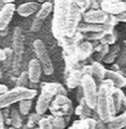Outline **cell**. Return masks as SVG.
I'll use <instances>...</instances> for the list:
<instances>
[{"mask_svg":"<svg viewBox=\"0 0 126 129\" xmlns=\"http://www.w3.org/2000/svg\"><path fill=\"white\" fill-rule=\"evenodd\" d=\"M57 95H66L67 92L66 88L59 83H44L41 85V93L36 101L35 105V113L39 116H43L49 109L50 103L52 102Z\"/></svg>","mask_w":126,"mask_h":129,"instance_id":"1","label":"cell"},{"mask_svg":"<svg viewBox=\"0 0 126 129\" xmlns=\"http://www.w3.org/2000/svg\"><path fill=\"white\" fill-rule=\"evenodd\" d=\"M70 0H56L54 1V18H52V35L59 40L65 36V27L67 20V13Z\"/></svg>","mask_w":126,"mask_h":129,"instance_id":"2","label":"cell"},{"mask_svg":"<svg viewBox=\"0 0 126 129\" xmlns=\"http://www.w3.org/2000/svg\"><path fill=\"white\" fill-rule=\"evenodd\" d=\"M38 94V91L27 87H14L8 89L5 94L0 95V110L6 109L14 103H18L23 100H32Z\"/></svg>","mask_w":126,"mask_h":129,"instance_id":"3","label":"cell"},{"mask_svg":"<svg viewBox=\"0 0 126 129\" xmlns=\"http://www.w3.org/2000/svg\"><path fill=\"white\" fill-rule=\"evenodd\" d=\"M13 53L14 60L11 64L13 74H17L19 71L20 62H22V57L24 52V35H23V29L20 27H15L13 32Z\"/></svg>","mask_w":126,"mask_h":129,"instance_id":"4","label":"cell"},{"mask_svg":"<svg viewBox=\"0 0 126 129\" xmlns=\"http://www.w3.org/2000/svg\"><path fill=\"white\" fill-rule=\"evenodd\" d=\"M81 86L83 89V98L85 104L91 110L95 109L97 105V98H98V86L94 82L93 77L90 76H83L81 80Z\"/></svg>","mask_w":126,"mask_h":129,"instance_id":"5","label":"cell"},{"mask_svg":"<svg viewBox=\"0 0 126 129\" xmlns=\"http://www.w3.org/2000/svg\"><path fill=\"white\" fill-rule=\"evenodd\" d=\"M49 110L52 117H63L67 116L69 118L73 113V103L66 95H57L49 105Z\"/></svg>","mask_w":126,"mask_h":129,"instance_id":"6","label":"cell"},{"mask_svg":"<svg viewBox=\"0 0 126 129\" xmlns=\"http://www.w3.org/2000/svg\"><path fill=\"white\" fill-rule=\"evenodd\" d=\"M82 18V14L79 9L76 1L70 0L69 8L67 13V20H66L65 27V36L66 38H73L77 32V27L80 25V20Z\"/></svg>","mask_w":126,"mask_h":129,"instance_id":"7","label":"cell"},{"mask_svg":"<svg viewBox=\"0 0 126 129\" xmlns=\"http://www.w3.org/2000/svg\"><path fill=\"white\" fill-rule=\"evenodd\" d=\"M33 50L38 57V61L42 67V71L45 75H52L54 74V64H52L51 58H50L48 50L44 43L41 40H35L33 42Z\"/></svg>","mask_w":126,"mask_h":129,"instance_id":"8","label":"cell"},{"mask_svg":"<svg viewBox=\"0 0 126 129\" xmlns=\"http://www.w3.org/2000/svg\"><path fill=\"white\" fill-rule=\"evenodd\" d=\"M100 9L107 15H118L126 13V4L122 0H102L100 1Z\"/></svg>","mask_w":126,"mask_h":129,"instance_id":"9","label":"cell"},{"mask_svg":"<svg viewBox=\"0 0 126 129\" xmlns=\"http://www.w3.org/2000/svg\"><path fill=\"white\" fill-rule=\"evenodd\" d=\"M16 10L15 4H7L0 8V32L5 31L8 27V24L13 19L14 13Z\"/></svg>","mask_w":126,"mask_h":129,"instance_id":"10","label":"cell"},{"mask_svg":"<svg viewBox=\"0 0 126 129\" xmlns=\"http://www.w3.org/2000/svg\"><path fill=\"white\" fill-rule=\"evenodd\" d=\"M107 16L108 15L106 13L99 9V10H88L85 14H83L82 18L84 19L85 24H105Z\"/></svg>","mask_w":126,"mask_h":129,"instance_id":"11","label":"cell"},{"mask_svg":"<svg viewBox=\"0 0 126 129\" xmlns=\"http://www.w3.org/2000/svg\"><path fill=\"white\" fill-rule=\"evenodd\" d=\"M27 77L29 80L33 84L40 82L41 74H42V67H41L40 62L38 61V59H31L29 62V67H27Z\"/></svg>","mask_w":126,"mask_h":129,"instance_id":"12","label":"cell"},{"mask_svg":"<svg viewBox=\"0 0 126 129\" xmlns=\"http://www.w3.org/2000/svg\"><path fill=\"white\" fill-rule=\"evenodd\" d=\"M65 59V70H64V79L68 77L70 73L75 70H80L81 69V62L77 59L76 53L70 54V56H66L64 57Z\"/></svg>","mask_w":126,"mask_h":129,"instance_id":"13","label":"cell"},{"mask_svg":"<svg viewBox=\"0 0 126 129\" xmlns=\"http://www.w3.org/2000/svg\"><path fill=\"white\" fill-rule=\"evenodd\" d=\"M93 53V45L91 42H82L81 44L77 45V49H76V56L79 61L86 60L88 58H90Z\"/></svg>","mask_w":126,"mask_h":129,"instance_id":"14","label":"cell"},{"mask_svg":"<svg viewBox=\"0 0 126 129\" xmlns=\"http://www.w3.org/2000/svg\"><path fill=\"white\" fill-rule=\"evenodd\" d=\"M58 45H60V47L63 48L64 57L76 53L77 44L74 42V40H73L72 38H66V36H63L61 39H59L58 40Z\"/></svg>","mask_w":126,"mask_h":129,"instance_id":"15","label":"cell"},{"mask_svg":"<svg viewBox=\"0 0 126 129\" xmlns=\"http://www.w3.org/2000/svg\"><path fill=\"white\" fill-rule=\"evenodd\" d=\"M105 79H109L111 83L114 84V86L116 88H120L126 86V78L122 75L120 73H115V71H111L110 69H107L106 70V76H105Z\"/></svg>","mask_w":126,"mask_h":129,"instance_id":"16","label":"cell"},{"mask_svg":"<svg viewBox=\"0 0 126 129\" xmlns=\"http://www.w3.org/2000/svg\"><path fill=\"white\" fill-rule=\"evenodd\" d=\"M16 10H17V14L19 16L27 17V16L35 14L39 10V2H34V1L25 2V4H22L20 6H18Z\"/></svg>","mask_w":126,"mask_h":129,"instance_id":"17","label":"cell"},{"mask_svg":"<svg viewBox=\"0 0 126 129\" xmlns=\"http://www.w3.org/2000/svg\"><path fill=\"white\" fill-rule=\"evenodd\" d=\"M91 69H92V77H94L95 83H101L105 79V76H106V70L107 69L102 66L101 62H95L92 60V64H91ZM98 85V84H97Z\"/></svg>","mask_w":126,"mask_h":129,"instance_id":"18","label":"cell"},{"mask_svg":"<svg viewBox=\"0 0 126 129\" xmlns=\"http://www.w3.org/2000/svg\"><path fill=\"white\" fill-rule=\"evenodd\" d=\"M82 77H83V75H82L81 70H75V71H73V73H70L69 75H68V77L65 79L67 87L70 89L77 88V87L81 85Z\"/></svg>","mask_w":126,"mask_h":129,"instance_id":"19","label":"cell"},{"mask_svg":"<svg viewBox=\"0 0 126 129\" xmlns=\"http://www.w3.org/2000/svg\"><path fill=\"white\" fill-rule=\"evenodd\" d=\"M107 129H126V113L123 112L120 116L114 117L108 123H106Z\"/></svg>","mask_w":126,"mask_h":129,"instance_id":"20","label":"cell"},{"mask_svg":"<svg viewBox=\"0 0 126 129\" xmlns=\"http://www.w3.org/2000/svg\"><path fill=\"white\" fill-rule=\"evenodd\" d=\"M52 9H54V2H51V1L43 2V4L40 6L39 10L36 11L35 18H38V19H40V20H43L45 17H48V16L50 15Z\"/></svg>","mask_w":126,"mask_h":129,"instance_id":"21","label":"cell"},{"mask_svg":"<svg viewBox=\"0 0 126 129\" xmlns=\"http://www.w3.org/2000/svg\"><path fill=\"white\" fill-rule=\"evenodd\" d=\"M91 111H92V110L85 104L84 100H82L81 102L79 103V105L75 108V114H76L77 117H80V120H85V119L90 118Z\"/></svg>","mask_w":126,"mask_h":129,"instance_id":"22","label":"cell"},{"mask_svg":"<svg viewBox=\"0 0 126 129\" xmlns=\"http://www.w3.org/2000/svg\"><path fill=\"white\" fill-rule=\"evenodd\" d=\"M9 122H10L11 127L15 129H20L23 126V121L20 118V114L18 112V110L11 109V111H9Z\"/></svg>","mask_w":126,"mask_h":129,"instance_id":"23","label":"cell"},{"mask_svg":"<svg viewBox=\"0 0 126 129\" xmlns=\"http://www.w3.org/2000/svg\"><path fill=\"white\" fill-rule=\"evenodd\" d=\"M123 94H124V92H123L120 88H115L114 92L111 93V100H113L116 113L120 112V110H122V96H123Z\"/></svg>","mask_w":126,"mask_h":129,"instance_id":"24","label":"cell"},{"mask_svg":"<svg viewBox=\"0 0 126 129\" xmlns=\"http://www.w3.org/2000/svg\"><path fill=\"white\" fill-rule=\"evenodd\" d=\"M120 51V45L119 44H114L111 49H109V52L104 59V62L106 63H113L114 61L117 59L118 54Z\"/></svg>","mask_w":126,"mask_h":129,"instance_id":"25","label":"cell"},{"mask_svg":"<svg viewBox=\"0 0 126 129\" xmlns=\"http://www.w3.org/2000/svg\"><path fill=\"white\" fill-rule=\"evenodd\" d=\"M32 107V101L31 100H23L18 102V110H19V113L23 114V116H27L31 110Z\"/></svg>","mask_w":126,"mask_h":129,"instance_id":"26","label":"cell"},{"mask_svg":"<svg viewBox=\"0 0 126 129\" xmlns=\"http://www.w3.org/2000/svg\"><path fill=\"white\" fill-rule=\"evenodd\" d=\"M4 53H5L4 67H5V69H8L9 67H11V64H13V60H14L13 50H11V48H5Z\"/></svg>","mask_w":126,"mask_h":129,"instance_id":"27","label":"cell"},{"mask_svg":"<svg viewBox=\"0 0 126 129\" xmlns=\"http://www.w3.org/2000/svg\"><path fill=\"white\" fill-rule=\"evenodd\" d=\"M82 35H83V38L85 39V40L97 42V41L101 40L102 36L105 35V33L104 32H89V33H83Z\"/></svg>","mask_w":126,"mask_h":129,"instance_id":"28","label":"cell"},{"mask_svg":"<svg viewBox=\"0 0 126 129\" xmlns=\"http://www.w3.org/2000/svg\"><path fill=\"white\" fill-rule=\"evenodd\" d=\"M97 128V120L93 118H88L85 120H81V125L79 129H95Z\"/></svg>","mask_w":126,"mask_h":129,"instance_id":"29","label":"cell"},{"mask_svg":"<svg viewBox=\"0 0 126 129\" xmlns=\"http://www.w3.org/2000/svg\"><path fill=\"white\" fill-rule=\"evenodd\" d=\"M51 126L52 129H65L66 127L65 118H63V117H52Z\"/></svg>","mask_w":126,"mask_h":129,"instance_id":"30","label":"cell"},{"mask_svg":"<svg viewBox=\"0 0 126 129\" xmlns=\"http://www.w3.org/2000/svg\"><path fill=\"white\" fill-rule=\"evenodd\" d=\"M116 32L111 34H105L102 39L99 41L100 44H106V45H114L116 42Z\"/></svg>","mask_w":126,"mask_h":129,"instance_id":"31","label":"cell"},{"mask_svg":"<svg viewBox=\"0 0 126 129\" xmlns=\"http://www.w3.org/2000/svg\"><path fill=\"white\" fill-rule=\"evenodd\" d=\"M51 119H52V116L42 117L41 120L39 121V129H52Z\"/></svg>","mask_w":126,"mask_h":129,"instance_id":"32","label":"cell"},{"mask_svg":"<svg viewBox=\"0 0 126 129\" xmlns=\"http://www.w3.org/2000/svg\"><path fill=\"white\" fill-rule=\"evenodd\" d=\"M41 118H42V116H39L38 113L30 114L29 120H27V123H26V127L27 128H34L36 126V123H39V121L41 120Z\"/></svg>","mask_w":126,"mask_h":129,"instance_id":"33","label":"cell"},{"mask_svg":"<svg viewBox=\"0 0 126 129\" xmlns=\"http://www.w3.org/2000/svg\"><path fill=\"white\" fill-rule=\"evenodd\" d=\"M29 83V77H27V73L26 71H23L18 78L16 79V87H25Z\"/></svg>","mask_w":126,"mask_h":129,"instance_id":"34","label":"cell"},{"mask_svg":"<svg viewBox=\"0 0 126 129\" xmlns=\"http://www.w3.org/2000/svg\"><path fill=\"white\" fill-rule=\"evenodd\" d=\"M76 4H77V6H79V9H80V11H81V14H82V16H83V14H85L88 10H90V4H91V1L90 0H77L76 1Z\"/></svg>","mask_w":126,"mask_h":129,"instance_id":"35","label":"cell"},{"mask_svg":"<svg viewBox=\"0 0 126 129\" xmlns=\"http://www.w3.org/2000/svg\"><path fill=\"white\" fill-rule=\"evenodd\" d=\"M117 63L116 64H118V66H124V64L126 63V48H124V49L122 50V52H120L119 54H118V57H117Z\"/></svg>","mask_w":126,"mask_h":129,"instance_id":"36","label":"cell"},{"mask_svg":"<svg viewBox=\"0 0 126 129\" xmlns=\"http://www.w3.org/2000/svg\"><path fill=\"white\" fill-rule=\"evenodd\" d=\"M41 27H42V20L38 19V18H34L33 23H32V25H31V31L38 32V31H40Z\"/></svg>","mask_w":126,"mask_h":129,"instance_id":"37","label":"cell"},{"mask_svg":"<svg viewBox=\"0 0 126 129\" xmlns=\"http://www.w3.org/2000/svg\"><path fill=\"white\" fill-rule=\"evenodd\" d=\"M105 24L109 25V26L115 27L116 25L118 24V23H117V20H116V18H115V16H114V15H108V16H107V18H106V22H105Z\"/></svg>","mask_w":126,"mask_h":129,"instance_id":"38","label":"cell"},{"mask_svg":"<svg viewBox=\"0 0 126 129\" xmlns=\"http://www.w3.org/2000/svg\"><path fill=\"white\" fill-rule=\"evenodd\" d=\"M81 73L83 76H90V77H92V69H91V64L89 66V64H85V66L81 67Z\"/></svg>","mask_w":126,"mask_h":129,"instance_id":"39","label":"cell"},{"mask_svg":"<svg viewBox=\"0 0 126 129\" xmlns=\"http://www.w3.org/2000/svg\"><path fill=\"white\" fill-rule=\"evenodd\" d=\"M76 100L79 101V103L81 102L82 100H84V98H83V89H82V86H81V85L77 87V91H76Z\"/></svg>","mask_w":126,"mask_h":129,"instance_id":"40","label":"cell"},{"mask_svg":"<svg viewBox=\"0 0 126 129\" xmlns=\"http://www.w3.org/2000/svg\"><path fill=\"white\" fill-rule=\"evenodd\" d=\"M90 10H99L100 9V1H95V0H90Z\"/></svg>","mask_w":126,"mask_h":129,"instance_id":"41","label":"cell"},{"mask_svg":"<svg viewBox=\"0 0 126 129\" xmlns=\"http://www.w3.org/2000/svg\"><path fill=\"white\" fill-rule=\"evenodd\" d=\"M115 18L117 20V23H126V13L118 14V15L115 16Z\"/></svg>","mask_w":126,"mask_h":129,"instance_id":"42","label":"cell"},{"mask_svg":"<svg viewBox=\"0 0 126 129\" xmlns=\"http://www.w3.org/2000/svg\"><path fill=\"white\" fill-rule=\"evenodd\" d=\"M80 125H81V120H75L74 122L72 123V126H70L68 129H79Z\"/></svg>","mask_w":126,"mask_h":129,"instance_id":"43","label":"cell"},{"mask_svg":"<svg viewBox=\"0 0 126 129\" xmlns=\"http://www.w3.org/2000/svg\"><path fill=\"white\" fill-rule=\"evenodd\" d=\"M7 91H8V87H7V85L0 84V95H2V94H5Z\"/></svg>","mask_w":126,"mask_h":129,"instance_id":"44","label":"cell"},{"mask_svg":"<svg viewBox=\"0 0 126 129\" xmlns=\"http://www.w3.org/2000/svg\"><path fill=\"white\" fill-rule=\"evenodd\" d=\"M124 109V111L126 110V95L125 94H123L122 96V110Z\"/></svg>","mask_w":126,"mask_h":129,"instance_id":"45","label":"cell"},{"mask_svg":"<svg viewBox=\"0 0 126 129\" xmlns=\"http://www.w3.org/2000/svg\"><path fill=\"white\" fill-rule=\"evenodd\" d=\"M95 129H107V128H106V125H105L104 122H101V121H97V128Z\"/></svg>","mask_w":126,"mask_h":129,"instance_id":"46","label":"cell"},{"mask_svg":"<svg viewBox=\"0 0 126 129\" xmlns=\"http://www.w3.org/2000/svg\"><path fill=\"white\" fill-rule=\"evenodd\" d=\"M0 129H5V121H4V118H2L1 110H0Z\"/></svg>","mask_w":126,"mask_h":129,"instance_id":"47","label":"cell"},{"mask_svg":"<svg viewBox=\"0 0 126 129\" xmlns=\"http://www.w3.org/2000/svg\"><path fill=\"white\" fill-rule=\"evenodd\" d=\"M118 69H119V66H118V64H111V69L110 70L111 71H115V73H118Z\"/></svg>","mask_w":126,"mask_h":129,"instance_id":"48","label":"cell"},{"mask_svg":"<svg viewBox=\"0 0 126 129\" xmlns=\"http://www.w3.org/2000/svg\"><path fill=\"white\" fill-rule=\"evenodd\" d=\"M0 61L1 62L5 61V53H4V50H1V49H0Z\"/></svg>","mask_w":126,"mask_h":129,"instance_id":"49","label":"cell"},{"mask_svg":"<svg viewBox=\"0 0 126 129\" xmlns=\"http://www.w3.org/2000/svg\"><path fill=\"white\" fill-rule=\"evenodd\" d=\"M2 77V70H1V67H0V79H1Z\"/></svg>","mask_w":126,"mask_h":129,"instance_id":"50","label":"cell"},{"mask_svg":"<svg viewBox=\"0 0 126 129\" xmlns=\"http://www.w3.org/2000/svg\"><path fill=\"white\" fill-rule=\"evenodd\" d=\"M0 5H4V4H2V1H0ZM0 7H2V6H0Z\"/></svg>","mask_w":126,"mask_h":129,"instance_id":"51","label":"cell"},{"mask_svg":"<svg viewBox=\"0 0 126 129\" xmlns=\"http://www.w3.org/2000/svg\"><path fill=\"white\" fill-rule=\"evenodd\" d=\"M9 129H15V128H14V127H10V128H9Z\"/></svg>","mask_w":126,"mask_h":129,"instance_id":"52","label":"cell"},{"mask_svg":"<svg viewBox=\"0 0 126 129\" xmlns=\"http://www.w3.org/2000/svg\"><path fill=\"white\" fill-rule=\"evenodd\" d=\"M124 112H125V113H126V110H125V111H124Z\"/></svg>","mask_w":126,"mask_h":129,"instance_id":"53","label":"cell"}]
</instances>
